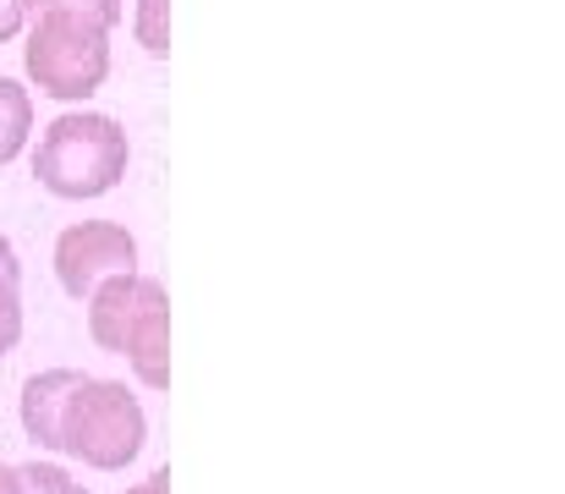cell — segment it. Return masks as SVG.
Segmentation results:
<instances>
[{
    "label": "cell",
    "instance_id": "7",
    "mask_svg": "<svg viewBox=\"0 0 565 494\" xmlns=\"http://www.w3.org/2000/svg\"><path fill=\"white\" fill-rule=\"evenodd\" d=\"M22 340V270L11 242L0 237V357Z\"/></svg>",
    "mask_w": 565,
    "mask_h": 494
},
{
    "label": "cell",
    "instance_id": "5",
    "mask_svg": "<svg viewBox=\"0 0 565 494\" xmlns=\"http://www.w3.org/2000/svg\"><path fill=\"white\" fill-rule=\"evenodd\" d=\"M138 270V242L127 237V225L110 220H83L66 225L55 242V275L66 286V297H94V286H105L110 275H132Z\"/></svg>",
    "mask_w": 565,
    "mask_h": 494
},
{
    "label": "cell",
    "instance_id": "2",
    "mask_svg": "<svg viewBox=\"0 0 565 494\" xmlns=\"http://www.w3.org/2000/svg\"><path fill=\"white\" fill-rule=\"evenodd\" d=\"M121 0H33L28 77L50 99H88L110 72V28Z\"/></svg>",
    "mask_w": 565,
    "mask_h": 494
},
{
    "label": "cell",
    "instance_id": "3",
    "mask_svg": "<svg viewBox=\"0 0 565 494\" xmlns=\"http://www.w3.org/2000/svg\"><path fill=\"white\" fill-rule=\"evenodd\" d=\"M88 335L105 351L127 357L149 390L171 385V303H166L160 281L132 270V275H110L105 286H94Z\"/></svg>",
    "mask_w": 565,
    "mask_h": 494
},
{
    "label": "cell",
    "instance_id": "12",
    "mask_svg": "<svg viewBox=\"0 0 565 494\" xmlns=\"http://www.w3.org/2000/svg\"><path fill=\"white\" fill-rule=\"evenodd\" d=\"M0 494H22V473L0 462Z\"/></svg>",
    "mask_w": 565,
    "mask_h": 494
},
{
    "label": "cell",
    "instance_id": "4",
    "mask_svg": "<svg viewBox=\"0 0 565 494\" xmlns=\"http://www.w3.org/2000/svg\"><path fill=\"white\" fill-rule=\"evenodd\" d=\"M33 176L55 198H99L127 176V133L110 116H61L39 138Z\"/></svg>",
    "mask_w": 565,
    "mask_h": 494
},
{
    "label": "cell",
    "instance_id": "1",
    "mask_svg": "<svg viewBox=\"0 0 565 494\" xmlns=\"http://www.w3.org/2000/svg\"><path fill=\"white\" fill-rule=\"evenodd\" d=\"M22 429L33 445L66 451L99 473L127 467L149 440L138 396L116 379H94L77 368H50L22 385Z\"/></svg>",
    "mask_w": 565,
    "mask_h": 494
},
{
    "label": "cell",
    "instance_id": "11",
    "mask_svg": "<svg viewBox=\"0 0 565 494\" xmlns=\"http://www.w3.org/2000/svg\"><path fill=\"white\" fill-rule=\"evenodd\" d=\"M127 494H171V473H149L138 490H127Z\"/></svg>",
    "mask_w": 565,
    "mask_h": 494
},
{
    "label": "cell",
    "instance_id": "8",
    "mask_svg": "<svg viewBox=\"0 0 565 494\" xmlns=\"http://www.w3.org/2000/svg\"><path fill=\"white\" fill-rule=\"evenodd\" d=\"M17 473H22V494H88L66 467H50V462H28Z\"/></svg>",
    "mask_w": 565,
    "mask_h": 494
},
{
    "label": "cell",
    "instance_id": "10",
    "mask_svg": "<svg viewBox=\"0 0 565 494\" xmlns=\"http://www.w3.org/2000/svg\"><path fill=\"white\" fill-rule=\"evenodd\" d=\"M28 17H33V0H0V44L17 39Z\"/></svg>",
    "mask_w": 565,
    "mask_h": 494
},
{
    "label": "cell",
    "instance_id": "9",
    "mask_svg": "<svg viewBox=\"0 0 565 494\" xmlns=\"http://www.w3.org/2000/svg\"><path fill=\"white\" fill-rule=\"evenodd\" d=\"M166 6H171V0H143V6H138V39H143V50H149V55H166V50H171Z\"/></svg>",
    "mask_w": 565,
    "mask_h": 494
},
{
    "label": "cell",
    "instance_id": "6",
    "mask_svg": "<svg viewBox=\"0 0 565 494\" xmlns=\"http://www.w3.org/2000/svg\"><path fill=\"white\" fill-rule=\"evenodd\" d=\"M28 133H33V99H28V88L0 77V165L22 155Z\"/></svg>",
    "mask_w": 565,
    "mask_h": 494
}]
</instances>
